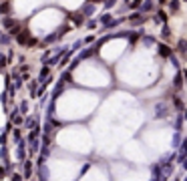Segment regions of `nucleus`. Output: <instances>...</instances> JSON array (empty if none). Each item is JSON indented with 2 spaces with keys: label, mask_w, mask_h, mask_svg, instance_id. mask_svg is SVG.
Here are the masks:
<instances>
[{
  "label": "nucleus",
  "mask_w": 187,
  "mask_h": 181,
  "mask_svg": "<svg viewBox=\"0 0 187 181\" xmlns=\"http://www.w3.org/2000/svg\"><path fill=\"white\" fill-rule=\"evenodd\" d=\"M159 52H161V54H169V48L163 45V46H159Z\"/></svg>",
  "instance_id": "nucleus-2"
},
{
  "label": "nucleus",
  "mask_w": 187,
  "mask_h": 181,
  "mask_svg": "<svg viewBox=\"0 0 187 181\" xmlns=\"http://www.w3.org/2000/svg\"><path fill=\"white\" fill-rule=\"evenodd\" d=\"M16 40H18L20 45H24V43L28 40V30H22V32L18 34V38H16Z\"/></svg>",
  "instance_id": "nucleus-1"
}]
</instances>
